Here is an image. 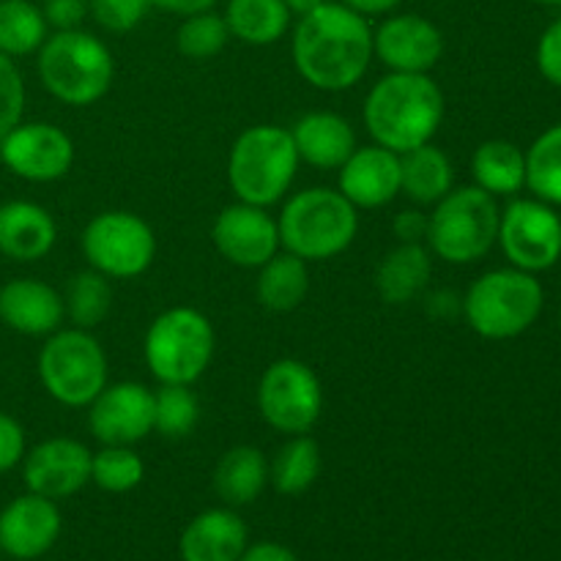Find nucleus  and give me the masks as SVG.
I'll return each instance as SVG.
<instances>
[{
	"mask_svg": "<svg viewBox=\"0 0 561 561\" xmlns=\"http://www.w3.org/2000/svg\"><path fill=\"white\" fill-rule=\"evenodd\" d=\"M537 69L551 85L561 88V16L542 31L537 42Z\"/></svg>",
	"mask_w": 561,
	"mask_h": 561,
	"instance_id": "58836bf2",
	"label": "nucleus"
},
{
	"mask_svg": "<svg viewBox=\"0 0 561 561\" xmlns=\"http://www.w3.org/2000/svg\"><path fill=\"white\" fill-rule=\"evenodd\" d=\"M230 38L250 47H272L290 31L294 14L283 0H228L225 5Z\"/></svg>",
	"mask_w": 561,
	"mask_h": 561,
	"instance_id": "bb28decb",
	"label": "nucleus"
},
{
	"mask_svg": "<svg viewBox=\"0 0 561 561\" xmlns=\"http://www.w3.org/2000/svg\"><path fill=\"white\" fill-rule=\"evenodd\" d=\"M546 305L540 279L524 268H491L460 299L466 323L485 340H513L529 332Z\"/></svg>",
	"mask_w": 561,
	"mask_h": 561,
	"instance_id": "423d86ee",
	"label": "nucleus"
},
{
	"mask_svg": "<svg viewBox=\"0 0 561 561\" xmlns=\"http://www.w3.org/2000/svg\"><path fill=\"white\" fill-rule=\"evenodd\" d=\"M510 266L548 272L561 257V217L557 208L537 201H513L499 219V239Z\"/></svg>",
	"mask_w": 561,
	"mask_h": 561,
	"instance_id": "f8f14e48",
	"label": "nucleus"
},
{
	"mask_svg": "<svg viewBox=\"0 0 561 561\" xmlns=\"http://www.w3.org/2000/svg\"><path fill=\"white\" fill-rule=\"evenodd\" d=\"M239 561H301V559L296 557L288 546L263 540V542H255V546H247Z\"/></svg>",
	"mask_w": 561,
	"mask_h": 561,
	"instance_id": "37998d69",
	"label": "nucleus"
},
{
	"mask_svg": "<svg viewBox=\"0 0 561 561\" xmlns=\"http://www.w3.org/2000/svg\"><path fill=\"white\" fill-rule=\"evenodd\" d=\"M340 3L348 5V9H354L362 16H381L392 14L403 0H340Z\"/></svg>",
	"mask_w": 561,
	"mask_h": 561,
	"instance_id": "a18cd8bd",
	"label": "nucleus"
},
{
	"mask_svg": "<svg viewBox=\"0 0 561 561\" xmlns=\"http://www.w3.org/2000/svg\"><path fill=\"white\" fill-rule=\"evenodd\" d=\"M337 190L356 208H383L400 195V153L383 146H356L337 175Z\"/></svg>",
	"mask_w": 561,
	"mask_h": 561,
	"instance_id": "6ab92c4d",
	"label": "nucleus"
},
{
	"mask_svg": "<svg viewBox=\"0 0 561 561\" xmlns=\"http://www.w3.org/2000/svg\"><path fill=\"white\" fill-rule=\"evenodd\" d=\"M230 42L228 22L214 9L201 14L184 16V22L175 31V47L190 60H208L222 53Z\"/></svg>",
	"mask_w": 561,
	"mask_h": 561,
	"instance_id": "c9c22d12",
	"label": "nucleus"
},
{
	"mask_svg": "<svg viewBox=\"0 0 561 561\" xmlns=\"http://www.w3.org/2000/svg\"><path fill=\"white\" fill-rule=\"evenodd\" d=\"M42 14L55 31H75L88 16V0H44Z\"/></svg>",
	"mask_w": 561,
	"mask_h": 561,
	"instance_id": "a19ab883",
	"label": "nucleus"
},
{
	"mask_svg": "<svg viewBox=\"0 0 561 561\" xmlns=\"http://www.w3.org/2000/svg\"><path fill=\"white\" fill-rule=\"evenodd\" d=\"M427 222H431V217L422 214L420 208H405V211H400L394 217L392 230L400 244H425Z\"/></svg>",
	"mask_w": 561,
	"mask_h": 561,
	"instance_id": "79ce46f5",
	"label": "nucleus"
},
{
	"mask_svg": "<svg viewBox=\"0 0 561 561\" xmlns=\"http://www.w3.org/2000/svg\"><path fill=\"white\" fill-rule=\"evenodd\" d=\"M290 58L301 80L318 91H348L373 64L370 22L340 0H323L294 25Z\"/></svg>",
	"mask_w": 561,
	"mask_h": 561,
	"instance_id": "f257e3e1",
	"label": "nucleus"
},
{
	"mask_svg": "<svg viewBox=\"0 0 561 561\" xmlns=\"http://www.w3.org/2000/svg\"><path fill=\"white\" fill-rule=\"evenodd\" d=\"M433 274V257L425 244H398L376 268V290L381 301L400 307L420 299Z\"/></svg>",
	"mask_w": 561,
	"mask_h": 561,
	"instance_id": "b1692460",
	"label": "nucleus"
},
{
	"mask_svg": "<svg viewBox=\"0 0 561 561\" xmlns=\"http://www.w3.org/2000/svg\"><path fill=\"white\" fill-rule=\"evenodd\" d=\"M529 3H537V5H551V9H561V0H529Z\"/></svg>",
	"mask_w": 561,
	"mask_h": 561,
	"instance_id": "de8ad7c7",
	"label": "nucleus"
},
{
	"mask_svg": "<svg viewBox=\"0 0 561 561\" xmlns=\"http://www.w3.org/2000/svg\"><path fill=\"white\" fill-rule=\"evenodd\" d=\"M257 409L277 433L305 436L323 414L321 378L301 359L272 362L257 383Z\"/></svg>",
	"mask_w": 561,
	"mask_h": 561,
	"instance_id": "9b49d317",
	"label": "nucleus"
},
{
	"mask_svg": "<svg viewBox=\"0 0 561 561\" xmlns=\"http://www.w3.org/2000/svg\"><path fill=\"white\" fill-rule=\"evenodd\" d=\"M38 80L44 91L69 107H91L107 96L115 60L107 44L82 27L55 31L38 49Z\"/></svg>",
	"mask_w": 561,
	"mask_h": 561,
	"instance_id": "20e7f679",
	"label": "nucleus"
},
{
	"mask_svg": "<svg viewBox=\"0 0 561 561\" xmlns=\"http://www.w3.org/2000/svg\"><path fill=\"white\" fill-rule=\"evenodd\" d=\"M526 186L537 201L561 206V124L542 131L526 151Z\"/></svg>",
	"mask_w": 561,
	"mask_h": 561,
	"instance_id": "473e14b6",
	"label": "nucleus"
},
{
	"mask_svg": "<svg viewBox=\"0 0 561 561\" xmlns=\"http://www.w3.org/2000/svg\"><path fill=\"white\" fill-rule=\"evenodd\" d=\"M82 255L88 266L110 279H135L151 268L157 257L153 228L135 211H102L82 230Z\"/></svg>",
	"mask_w": 561,
	"mask_h": 561,
	"instance_id": "9d476101",
	"label": "nucleus"
},
{
	"mask_svg": "<svg viewBox=\"0 0 561 561\" xmlns=\"http://www.w3.org/2000/svg\"><path fill=\"white\" fill-rule=\"evenodd\" d=\"M250 546V531L233 507H211L181 531V561H239Z\"/></svg>",
	"mask_w": 561,
	"mask_h": 561,
	"instance_id": "412c9836",
	"label": "nucleus"
},
{
	"mask_svg": "<svg viewBox=\"0 0 561 561\" xmlns=\"http://www.w3.org/2000/svg\"><path fill=\"white\" fill-rule=\"evenodd\" d=\"M323 469V455L316 438L288 436V442L268 460V482L279 496H301L316 485Z\"/></svg>",
	"mask_w": 561,
	"mask_h": 561,
	"instance_id": "c85d7f7f",
	"label": "nucleus"
},
{
	"mask_svg": "<svg viewBox=\"0 0 561 561\" xmlns=\"http://www.w3.org/2000/svg\"><path fill=\"white\" fill-rule=\"evenodd\" d=\"M455 190L453 159L433 142L400 153V195L416 206H436Z\"/></svg>",
	"mask_w": 561,
	"mask_h": 561,
	"instance_id": "393cba45",
	"label": "nucleus"
},
{
	"mask_svg": "<svg viewBox=\"0 0 561 561\" xmlns=\"http://www.w3.org/2000/svg\"><path fill=\"white\" fill-rule=\"evenodd\" d=\"M559 318H561V312H559Z\"/></svg>",
	"mask_w": 561,
	"mask_h": 561,
	"instance_id": "09e8293b",
	"label": "nucleus"
},
{
	"mask_svg": "<svg viewBox=\"0 0 561 561\" xmlns=\"http://www.w3.org/2000/svg\"><path fill=\"white\" fill-rule=\"evenodd\" d=\"M25 115V80L16 60L0 53V137L9 135Z\"/></svg>",
	"mask_w": 561,
	"mask_h": 561,
	"instance_id": "e433bc0d",
	"label": "nucleus"
},
{
	"mask_svg": "<svg viewBox=\"0 0 561 561\" xmlns=\"http://www.w3.org/2000/svg\"><path fill=\"white\" fill-rule=\"evenodd\" d=\"M25 427L11 414L0 411V474L16 469L25 458Z\"/></svg>",
	"mask_w": 561,
	"mask_h": 561,
	"instance_id": "ea45409f",
	"label": "nucleus"
},
{
	"mask_svg": "<svg viewBox=\"0 0 561 561\" xmlns=\"http://www.w3.org/2000/svg\"><path fill=\"white\" fill-rule=\"evenodd\" d=\"M268 485L266 455L250 444L228 449L214 469V491L225 507H244L252 504Z\"/></svg>",
	"mask_w": 561,
	"mask_h": 561,
	"instance_id": "a878e982",
	"label": "nucleus"
},
{
	"mask_svg": "<svg viewBox=\"0 0 561 561\" xmlns=\"http://www.w3.org/2000/svg\"><path fill=\"white\" fill-rule=\"evenodd\" d=\"M148 0H88V14L110 33H129L146 20Z\"/></svg>",
	"mask_w": 561,
	"mask_h": 561,
	"instance_id": "4c0bfd02",
	"label": "nucleus"
},
{
	"mask_svg": "<svg viewBox=\"0 0 561 561\" xmlns=\"http://www.w3.org/2000/svg\"><path fill=\"white\" fill-rule=\"evenodd\" d=\"M146 477V463L131 447H102L91 458V482L104 493H129Z\"/></svg>",
	"mask_w": 561,
	"mask_h": 561,
	"instance_id": "f704fd0d",
	"label": "nucleus"
},
{
	"mask_svg": "<svg viewBox=\"0 0 561 561\" xmlns=\"http://www.w3.org/2000/svg\"><path fill=\"white\" fill-rule=\"evenodd\" d=\"M217 351L214 323L195 307L159 312L146 332L142 354L159 383H195L211 367Z\"/></svg>",
	"mask_w": 561,
	"mask_h": 561,
	"instance_id": "6e6552de",
	"label": "nucleus"
},
{
	"mask_svg": "<svg viewBox=\"0 0 561 561\" xmlns=\"http://www.w3.org/2000/svg\"><path fill=\"white\" fill-rule=\"evenodd\" d=\"M474 186L493 197H513L526 186V151L510 140H485L471 157Z\"/></svg>",
	"mask_w": 561,
	"mask_h": 561,
	"instance_id": "cd10ccee",
	"label": "nucleus"
},
{
	"mask_svg": "<svg viewBox=\"0 0 561 561\" xmlns=\"http://www.w3.org/2000/svg\"><path fill=\"white\" fill-rule=\"evenodd\" d=\"M201 420V403L190 383H162L153 392V431L164 438L190 436Z\"/></svg>",
	"mask_w": 561,
	"mask_h": 561,
	"instance_id": "72a5a7b5",
	"label": "nucleus"
},
{
	"mask_svg": "<svg viewBox=\"0 0 561 561\" xmlns=\"http://www.w3.org/2000/svg\"><path fill=\"white\" fill-rule=\"evenodd\" d=\"M257 301L272 312H294L301 307L310 290V268L307 261L290 255V252H277L272 261H266L257 274Z\"/></svg>",
	"mask_w": 561,
	"mask_h": 561,
	"instance_id": "c756f323",
	"label": "nucleus"
},
{
	"mask_svg": "<svg viewBox=\"0 0 561 561\" xmlns=\"http://www.w3.org/2000/svg\"><path fill=\"white\" fill-rule=\"evenodd\" d=\"M0 162L22 181L53 184L60 181L75 164V142L60 126L49 121L16 124L9 135L0 137Z\"/></svg>",
	"mask_w": 561,
	"mask_h": 561,
	"instance_id": "ddd939ff",
	"label": "nucleus"
},
{
	"mask_svg": "<svg viewBox=\"0 0 561 561\" xmlns=\"http://www.w3.org/2000/svg\"><path fill=\"white\" fill-rule=\"evenodd\" d=\"M211 241L219 255L239 268H261L279 252L277 219L252 203H230L214 219Z\"/></svg>",
	"mask_w": 561,
	"mask_h": 561,
	"instance_id": "f3484780",
	"label": "nucleus"
},
{
	"mask_svg": "<svg viewBox=\"0 0 561 561\" xmlns=\"http://www.w3.org/2000/svg\"><path fill=\"white\" fill-rule=\"evenodd\" d=\"M60 529L58 502L27 491L0 510V551L16 561H33L58 542Z\"/></svg>",
	"mask_w": 561,
	"mask_h": 561,
	"instance_id": "a211bd4d",
	"label": "nucleus"
},
{
	"mask_svg": "<svg viewBox=\"0 0 561 561\" xmlns=\"http://www.w3.org/2000/svg\"><path fill=\"white\" fill-rule=\"evenodd\" d=\"M288 131L294 137L299 159L310 168L340 170L345 159L356 151V131L351 121L329 110L301 115Z\"/></svg>",
	"mask_w": 561,
	"mask_h": 561,
	"instance_id": "5701e85b",
	"label": "nucleus"
},
{
	"mask_svg": "<svg viewBox=\"0 0 561 561\" xmlns=\"http://www.w3.org/2000/svg\"><path fill=\"white\" fill-rule=\"evenodd\" d=\"M444 55V33L422 14H389L373 31V58L389 71L427 75Z\"/></svg>",
	"mask_w": 561,
	"mask_h": 561,
	"instance_id": "dca6fc26",
	"label": "nucleus"
},
{
	"mask_svg": "<svg viewBox=\"0 0 561 561\" xmlns=\"http://www.w3.org/2000/svg\"><path fill=\"white\" fill-rule=\"evenodd\" d=\"M427 217V250L444 263H477L496 247L502 208L496 197L480 186H458L444 195Z\"/></svg>",
	"mask_w": 561,
	"mask_h": 561,
	"instance_id": "0eeeda50",
	"label": "nucleus"
},
{
	"mask_svg": "<svg viewBox=\"0 0 561 561\" xmlns=\"http://www.w3.org/2000/svg\"><path fill=\"white\" fill-rule=\"evenodd\" d=\"M66 316L71 318L77 329H96L104 318L110 316L113 307V288H110V277L99 274L96 268L88 272H77L69 279L64 294Z\"/></svg>",
	"mask_w": 561,
	"mask_h": 561,
	"instance_id": "2f4dec72",
	"label": "nucleus"
},
{
	"mask_svg": "<svg viewBox=\"0 0 561 561\" xmlns=\"http://www.w3.org/2000/svg\"><path fill=\"white\" fill-rule=\"evenodd\" d=\"M359 208L340 190L310 186L296 192L277 219L279 244L307 263L332 261L354 244L359 233Z\"/></svg>",
	"mask_w": 561,
	"mask_h": 561,
	"instance_id": "7ed1b4c3",
	"label": "nucleus"
},
{
	"mask_svg": "<svg viewBox=\"0 0 561 561\" xmlns=\"http://www.w3.org/2000/svg\"><path fill=\"white\" fill-rule=\"evenodd\" d=\"M93 453L77 438H47L22 458V480L31 493L64 502L91 482Z\"/></svg>",
	"mask_w": 561,
	"mask_h": 561,
	"instance_id": "2eb2a0df",
	"label": "nucleus"
},
{
	"mask_svg": "<svg viewBox=\"0 0 561 561\" xmlns=\"http://www.w3.org/2000/svg\"><path fill=\"white\" fill-rule=\"evenodd\" d=\"M88 427L102 447H131L153 431V392L140 381L107 383L88 405Z\"/></svg>",
	"mask_w": 561,
	"mask_h": 561,
	"instance_id": "4468645a",
	"label": "nucleus"
},
{
	"mask_svg": "<svg viewBox=\"0 0 561 561\" xmlns=\"http://www.w3.org/2000/svg\"><path fill=\"white\" fill-rule=\"evenodd\" d=\"M376 146L405 153L433 142L444 121V93L431 75L389 71L370 88L362 110Z\"/></svg>",
	"mask_w": 561,
	"mask_h": 561,
	"instance_id": "f03ea898",
	"label": "nucleus"
},
{
	"mask_svg": "<svg viewBox=\"0 0 561 561\" xmlns=\"http://www.w3.org/2000/svg\"><path fill=\"white\" fill-rule=\"evenodd\" d=\"M49 25L42 5L31 0H0V53L9 58H25L42 49Z\"/></svg>",
	"mask_w": 561,
	"mask_h": 561,
	"instance_id": "7c9ffc66",
	"label": "nucleus"
},
{
	"mask_svg": "<svg viewBox=\"0 0 561 561\" xmlns=\"http://www.w3.org/2000/svg\"><path fill=\"white\" fill-rule=\"evenodd\" d=\"M283 3L288 5V11L294 16H305V14H310L312 9H318L323 0H283Z\"/></svg>",
	"mask_w": 561,
	"mask_h": 561,
	"instance_id": "49530a36",
	"label": "nucleus"
},
{
	"mask_svg": "<svg viewBox=\"0 0 561 561\" xmlns=\"http://www.w3.org/2000/svg\"><path fill=\"white\" fill-rule=\"evenodd\" d=\"M66 318L64 296L53 285L16 277L0 288V321L25 337H49Z\"/></svg>",
	"mask_w": 561,
	"mask_h": 561,
	"instance_id": "aec40b11",
	"label": "nucleus"
},
{
	"mask_svg": "<svg viewBox=\"0 0 561 561\" xmlns=\"http://www.w3.org/2000/svg\"><path fill=\"white\" fill-rule=\"evenodd\" d=\"M38 381L55 403L88 409L110 383V365L102 343L88 329H58L38 351Z\"/></svg>",
	"mask_w": 561,
	"mask_h": 561,
	"instance_id": "1a4fd4ad",
	"label": "nucleus"
},
{
	"mask_svg": "<svg viewBox=\"0 0 561 561\" xmlns=\"http://www.w3.org/2000/svg\"><path fill=\"white\" fill-rule=\"evenodd\" d=\"M58 241V225L44 206L31 201L0 203V255L16 263L42 261Z\"/></svg>",
	"mask_w": 561,
	"mask_h": 561,
	"instance_id": "4be33fe9",
	"label": "nucleus"
},
{
	"mask_svg": "<svg viewBox=\"0 0 561 561\" xmlns=\"http://www.w3.org/2000/svg\"><path fill=\"white\" fill-rule=\"evenodd\" d=\"M299 153L288 129L257 124L241 131L228 153V184L236 201L272 208L283 201L299 173Z\"/></svg>",
	"mask_w": 561,
	"mask_h": 561,
	"instance_id": "39448f33",
	"label": "nucleus"
},
{
	"mask_svg": "<svg viewBox=\"0 0 561 561\" xmlns=\"http://www.w3.org/2000/svg\"><path fill=\"white\" fill-rule=\"evenodd\" d=\"M151 9L164 11V14H175V16H192L201 14V11H208L217 5V0H148Z\"/></svg>",
	"mask_w": 561,
	"mask_h": 561,
	"instance_id": "c03bdc74",
	"label": "nucleus"
}]
</instances>
